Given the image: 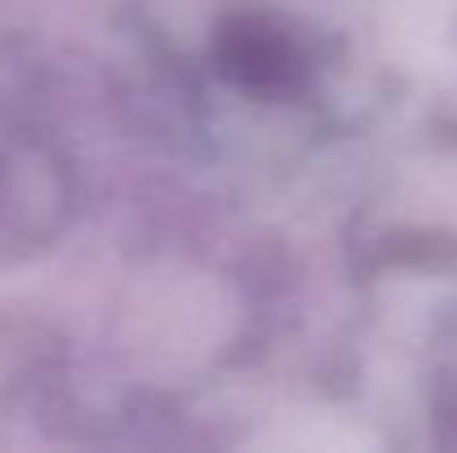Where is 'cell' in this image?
<instances>
[{
	"instance_id": "1",
	"label": "cell",
	"mask_w": 457,
	"mask_h": 453,
	"mask_svg": "<svg viewBox=\"0 0 457 453\" xmlns=\"http://www.w3.org/2000/svg\"><path fill=\"white\" fill-rule=\"evenodd\" d=\"M218 67L227 80L253 94H285L303 80V49L298 40L267 13H231L218 27Z\"/></svg>"
}]
</instances>
